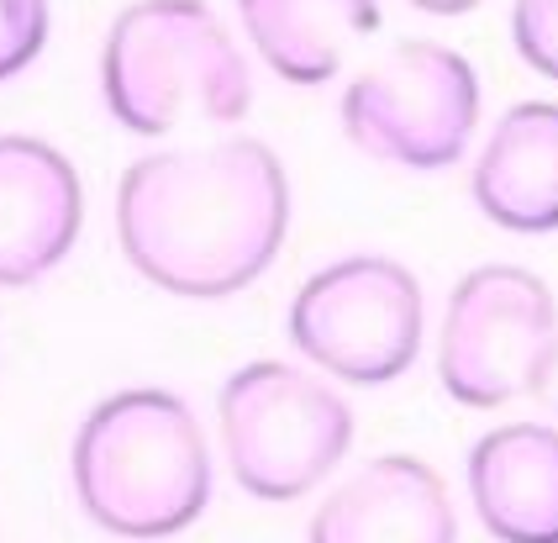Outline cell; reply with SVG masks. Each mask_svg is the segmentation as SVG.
<instances>
[{
	"label": "cell",
	"instance_id": "2",
	"mask_svg": "<svg viewBox=\"0 0 558 543\" xmlns=\"http://www.w3.org/2000/svg\"><path fill=\"white\" fill-rule=\"evenodd\" d=\"M69 475L85 517L126 543L185 533L217 485L201 417L158 385L117 390L80 422Z\"/></svg>",
	"mask_w": 558,
	"mask_h": 543
},
{
	"label": "cell",
	"instance_id": "16",
	"mask_svg": "<svg viewBox=\"0 0 558 543\" xmlns=\"http://www.w3.org/2000/svg\"><path fill=\"white\" fill-rule=\"evenodd\" d=\"M537 396H543V407L558 417V353H554V370H548V381H543V390H537Z\"/></svg>",
	"mask_w": 558,
	"mask_h": 543
},
{
	"label": "cell",
	"instance_id": "9",
	"mask_svg": "<svg viewBox=\"0 0 558 543\" xmlns=\"http://www.w3.org/2000/svg\"><path fill=\"white\" fill-rule=\"evenodd\" d=\"M311 543H459V517L433 464L379 454L316 507Z\"/></svg>",
	"mask_w": 558,
	"mask_h": 543
},
{
	"label": "cell",
	"instance_id": "3",
	"mask_svg": "<svg viewBox=\"0 0 558 543\" xmlns=\"http://www.w3.org/2000/svg\"><path fill=\"white\" fill-rule=\"evenodd\" d=\"M100 90L126 132L163 137L185 122H243L253 80L206 0H137L106 33Z\"/></svg>",
	"mask_w": 558,
	"mask_h": 543
},
{
	"label": "cell",
	"instance_id": "13",
	"mask_svg": "<svg viewBox=\"0 0 558 543\" xmlns=\"http://www.w3.org/2000/svg\"><path fill=\"white\" fill-rule=\"evenodd\" d=\"M48 43V0H0V85L16 80Z\"/></svg>",
	"mask_w": 558,
	"mask_h": 543
},
{
	"label": "cell",
	"instance_id": "6",
	"mask_svg": "<svg viewBox=\"0 0 558 543\" xmlns=\"http://www.w3.org/2000/svg\"><path fill=\"white\" fill-rule=\"evenodd\" d=\"M480 122V74L448 43H396L342 90L353 148L396 169H448L464 159Z\"/></svg>",
	"mask_w": 558,
	"mask_h": 543
},
{
	"label": "cell",
	"instance_id": "1",
	"mask_svg": "<svg viewBox=\"0 0 558 543\" xmlns=\"http://www.w3.org/2000/svg\"><path fill=\"white\" fill-rule=\"evenodd\" d=\"M290 180L269 143L221 137L163 148L117 185V238L126 264L169 295L217 301L253 286L284 249Z\"/></svg>",
	"mask_w": 558,
	"mask_h": 543
},
{
	"label": "cell",
	"instance_id": "5",
	"mask_svg": "<svg viewBox=\"0 0 558 543\" xmlns=\"http://www.w3.org/2000/svg\"><path fill=\"white\" fill-rule=\"evenodd\" d=\"M558 353V301L522 264H480L448 295L437 333V381L442 390L490 412L506 401L537 396Z\"/></svg>",
	"mask_w": 558,
	"mask_h": 543
},
{
	"label": "cell",
	"instance_id": "4",
	"mask_svg": "<svg viewBox=\"0 0 558 543\" xmlns=\"http://www.w3.org/2000/svg\"><path fill=\"white\" fill-rule=\"evenodd\" d=\"M221 454L253 502H295L342 464L353 412L327 381L258 359L232 370L217 396Z\"/></svg>",
	"mask_w": 558,
	"mask_h": 543
},
{
	"label": "cell",
	"instance_id": "10",
	"mask_svg": "<svg viewBox=\"0 0 558 543\" xmlns=\"http://www.w3.org/2000/svg\"><path fill=\"white\" fill-rule=\"evenodd\" d=\"M469 502L500 543H558V427L506 422L469 448Z\"/></svg>",
	"mask_w": 558,
	"mask_h": 543
},
{
	"label": "cell",
	"instance_id": "14",
	"mask_svg": "<svg viewBox=\"0 0 558 543\" xmlns=\"http://www.w3.org/2000/svg\"><path fill=\"white\" fill-rule=\"evenodd\" d=\"M511 43L543 80H558V0H517Z\"/></svg>",
	"mask_w": 558,
	"mask_h": 543
},
{
	"label": "cell",
	"instance_id": "15",
	"mask_svg": "<svg viewBox=\"0 0 558 543\" xmlns=\"http://www.w3.org/2000/svg\"><path fill=\"white\" fill-rule=\"evenodd\" d=\"M405 5H416V11H427V16H464L480 0H405Z\"/></svg>",
	"mask_w": 558,
	"mask_h": 543
},
{
	"label": "cell",
	"instance_id": "11",
	"mask_svg": "<svg viewBox=\"0 0 558 543\" xmlns=\"http://www.w3.org/2000/svg\"><path fill=\"white\" fill-rule=\"evenodd\" d=\"M474 206L506 232H558V106L522 100L474 159Z\"/></svg>",
	"mask_w": 558,
	"mask_h": 543
},
{
	"label": "cell",
	"instance_id": "7",
	"mask_svg": "<svg viewBox=\"0 0 558 543\" xmlns=\"http://www.w3.org/2000/svg\"><path fill=\"white\" fill-rule=\"evenodd\" d=\"M427 301L401 258L348 254L316 269L290 301V343L348 385H390L411 370Z\"/></svg>",
	"mask_w": 558,
	"mask_h": 543
},
{
	"label": "cell",
	"instance_id": "8",
	"mask_svg": "<svg viewBox=\"0 0 558 543\" xmlns=\"http://www.w3.org/2000/svg\"><path fill=\"white\" fill-rule=\"evenodd\" d=\"M85 222V191L53 143L0 132V286L22 290L59 269Z\"/></svg>",
	"mask_w": 558,
	"mask_h": 543
},
{
	"label": "cell",
	"instance_id": "12",
	"mask_svg": "<svg viewBox=\"0 0 558 543\" xmlns=\"http://www.w3.org/2000/svg\"><path fill=\"white\" fill-rule=\"evenodd\" d=\"M238 16L279 80L322 85L348 48L379 27V0H238Z\"/></svg>",
	"mask_w": 558,
	"mask_h": 543
}]
</instances>
